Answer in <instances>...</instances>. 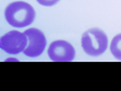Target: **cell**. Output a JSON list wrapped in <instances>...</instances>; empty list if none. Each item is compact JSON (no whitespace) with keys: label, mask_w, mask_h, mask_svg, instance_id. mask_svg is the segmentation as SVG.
<instances>
[{"label":"cell","mask_w":121,"mask_h":91,"mask_svg":"<svg viewBox=\"0 0 121 91\" xmlns=\"http://www.w3.org/2000/svg\"><path fill=\"white\" fill-rule=\"evenodd\" d=\"M5 17L10 26L21 28L34 22L36 12L29 4L23 1H17L9 4L6 7Z\"/></svg>","instance_id":"obj_1"},{"label":"cell","mask_w":121,"mask_h":91,"mask_svg":"<svg viewBox=\"0 0 121 91\" xmlns=\"http://www.w3.org/2000/svg\"><path fill=\"white\" fill-rule=\"evenodd\" d=\"M49 58L56 62H69L75 58L76 51L70 43L56 40L50 44L48 50Z\"/></svg>","instance_id":"obj_5"},{"label":"cell","mask_w":121,"mask_h":91,"mask_svg":"<svg viewBox=\"0 0 121 91\" xmlns=\"http://www.w3.org/2000/svg\"><path fill=\"white\" fill-rule=\"evenodd\" d=\"M81 46L86 54L90 56H99L108 48V36L99 28H90L82 35Z\"/></svg>","instance_id":"obj_2"},{"label":"cell","mask_w":121,"mask_h":91,"mask_svg":"<svg viewBox=\"0 0 121 91\" xmlns=\"http://www.w3.org/2000/svg\"><path fill=\"white\" fill-rule=\"evenodd\" d=\"M38 4L45 6H51L56 5L59 0H36Z\"/></svg>","instance_id":"obj_7"},{"label":"cell","mask_w":121,"mask_h":91,"mask_svg":"<svg viewBox=\"0 0 121 91\" xmlns=\"http://www.w3.org/2000/svg\"><path fill=\"white\" fill-rule=\"evenodd\" d=\"M27 36V46L24 54L29 57H37L44 52L47 47V39L41 30L37 28H29L24 32Z\"/></svg>","instance_id":"obj_4"},{"label":"cell","mask_w":121,"mask_h":91,"mask_svg":"<svg viewBox=\"0 0 121 91\" xmlns=\"http://www.w3.org/2000/svg\"><path fill=\"white\" fill-rule=\"evenodd\" d=\"M27 46V36L19 31H9L0 37V48L10 55L24 52Z\"/></svg>","instance_id":"obj_3"},{"label":"cell","mask_w":121,"mask_h":91,"mask_svg":"<svg viewBox=\"0 0 121 91\" xmlns=\"http://www.w3.org/2000/svg\"><path fill=\"white\" fill-rule=\"evenodd\" d=\"M110 51L117 59L121 60V34L113 37L110 44Z\"/></svg>","instance_id":"obj_6"}]
</instances>
